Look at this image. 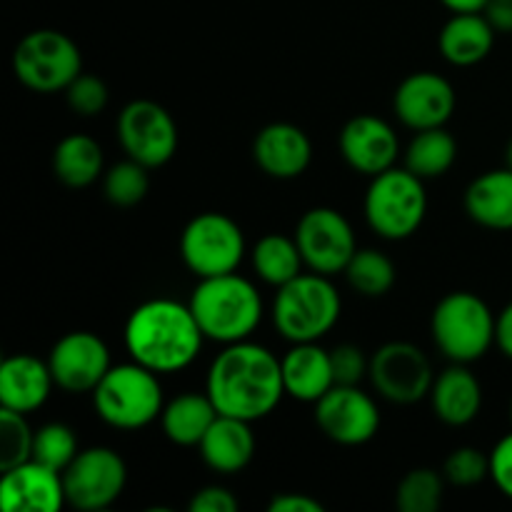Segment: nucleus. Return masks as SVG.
Instances as JSON below:
<instances>
[{
	"mask_svg": "<svg viewBox=\"0 0 512 512\" xmlns=\"http://www.w3.org/2000/svg\"><path fill=\"white\" fill-rule=\"evenodd\" d=\"M455 90L443 75L420 70L398 85L393 110L403 125L413 130L443 128L455 113Z\"/></svg>",
	"mask_w": 512,
	"mask_h": 512,
	"instance_id": "nucleus-16",
	"label": "nucleus"
},
{
	"mask_svg": "<svg viewBox=\"0 0 512 512\" xmlns=\"http://www.w3.org/2000/svg\"><path fill=\"white\" fill-rule=\"evenodd\" d=\"M340 293L328 275L300 273L280 285L273 303V323L290 343H318L340 320Z\"/></svg>",
	"mask_w": 512,
	"mask_h": 512,
	"instance_id": "nucleus-4",
	"label": "nucleus"
},
{
	"mask_svg": "<svg viewBox=\"0 0 512 512\" xmlns=\"http://www.w3.org/2000/svg\"><path fill=\"white\" fill-rule=\"evenodd\" d=\"M443 475L455 488H470V485L483 483L485 478H490V455L480 453L478 448H470V445L453 450L445 460Z\"/></svg>",
	"mask_w": 512,
	"mask_h": 512,
	"instance_id": "nucleus-35",
	"label": "nucleus"
},
{
	"mask_svg": "<svg viewBox=\"0 0 512 512\" xmlns=\"http://www.w3.org/2000/svg\"><path fill=\"white\" fill-rule=\"evenodd\" d=\"M13 73L35 93H58L83 73V55L60 30H33L15 45Z\"/></svg>",
	"mask_w": 512,
	"mask_h": 512,
	"instance_id": "nucleus-8",
	"label": "nucleus"
},
{
	"mask_svg": "<svg viewBox=\"0 0 512 512\" xmlns=\"http://www.w3.org/2000/svg\"><path fill=\"white\" fill-rule=\"evenodd\" d=\"M280 365L285 395L300 403H318L335 385L330 350H323L318 343H293Z\"/></svg>",
	"mask_w": 512,
	"mask_h": 512,
	"instance_id": "nucleus-21",
	"label": "nucleus"
},
{
	"mask_svg": "<svg viewBox=\"0 0 512 512\" xmlns=\"http://www.w3.org/2000/svg\"><path fill=\"white\" fill-rule=\"evenodd\" d=\"M440 53L458 68L478 65L495 45V28L480 13H455L440 30Z\"/></svg>",
	"mask_w": 512,
	"mask_h": 512,
	"instance_id": "nucleus-24",
	"label": "nucleus"
},
{
	"mask_svg": "<svg viewBox=\"0 0 512 512\" xmlns=\"http://www.w3.org/2000/svg\"><path fill=\"white\" fill-rule=\"evenodd\" d=\"M48 365L55 385L65 393H93L113 368L108 345L88 330L63 335L50 350Z\"/></svg>",
	"mask_w": 512,
	"mask_h": 512,
	"instance_id": "nucleus-15",
	"label": "nucleus"
},
{
	"mask_svg": "<svg viewBox=\"0 0 512 512\" xmlns=\"http://www.w3.org/2000/svg\"><path fill=\"white\" fill-rule=\"evenodd\" d=\"M490 480L505 498L512 500V433L505 435L490 453Z\"/></svg>",
	"mask_w": 512,
	"mask_h": 512,
	"instance_id": "nucleus-38",
	"label": "nucleus"
},
{
	"mask_svg": "<svg viewBox=\"0 0 512 512\" xmlns=\"http://www.w3.org/2000/svg\"><path fill=\"white\" fill-rule=\"evenodd\" d=\"M53 173L68 188H88L103 173V150L88 135H68L55 145Z\"/></svg>",
	"mask_w": 512,
	"mask_h": 512,
	"instance_id": "nucleus-27",
	"label": "nucleus"
},
{
	"mask_svg": "<svg viewBox=\"0 0 512 512\" xmlns=\"http://www.w3.org/2000/svg\"><path fill=\"white\" fill-rule=\"evenodd\" d=\"M270 512H323V503L313 500L310 495H298V493H283L275 495L268 505Z\"/></svg>",
	"mask_w": 512,
	"mask_h": 512,
	"instance_id": "nucleus-40",
	"label": "nucleus"
},
{
	"mask_svg": "<svg viewBox=\"0 0 512 512\" xmlns=\"http://www.w3.org/2000/svg\"><path fill=\"white\" fill-rule=\"evenodd\" d=\"M505 160H508V168H512V138L508 143V153H505Z\"/></svg>",
	"mask_w": 512,
	"mask_h": 512,
	"instance_id": "nucleus-44",
	"label": "nucleus"
},
{
	"mask_svg": "<svg viewBox=\"0 0 512 512\" xmlns=\"http://www.w3.org/2000/svg\"><path fill=\"white\" fill-rule=\"evenodd\" d=\"M430 403L433 413L445 425L463 428L478 418L483 408V385L465 368V363H455L453 368L443 370L430 388Z\"/></svg>",
	"mask_w": 512,
	"mask_h": 512,
	"instance_id": "nucleus-22",
	"label": "nucleus"
},
{
	"mask_svg": "<svg viewBox=\"0 0 512 512\" xmlns=\"http://www.w3.org/2000/svg\"><path fill=\"white\" fill-rule=\"evenodd\" d=\"M200 455L215 473L233 475L248 468L255 453V435L248 420L218 415L205 438L200 440Z\"/></svg>",
	"mask_w": 512,
	"mask_h": 512,
	"instance_id": "nucleus-23",
	"label": "nucleus"
},
{
	"mask_svg": "<svg viewBox=\"0 0 512 512\" xmlns=\"http://www.w3.org/2000/svg\"><path fill=\"white\" fill-rule=\"evenodd\" d=\"M78 453V440H75V433L68 425L48 423L40 430H35L33 460H38V463L63 473Z\"/></svg>",
	"mask_w": 512,
	"mask_h": 512,
	"instance_id": "nucleus-33",
	"label": "nucleus"
},
{
	"mask_svg": "<svg viewBox=\"0 0 512 512\" xmlns=\"http://www.w3.org/2000/svg\"><path fill=\"white\" fill-rule=\"evenodd\" d=\"M330 360H333L335 385H360V380L370 375V360L358 345H338L330 350Z\"/></svg>",
	"mask_w": 512,
	"mask_h": 512,
	"instance_id": "nucleus-37",
	"label": "nucleus"
},
{
	"mask_svg": "<svg viewBox=\"0 0 512 512\" xmlns=\"http://www.w3.org/2000/svg\"><path fill=\"white\" fill-rule=\"evenodd\" d=\"M315 423L333 443L363 445L378 433L380 410L358 385H333L315 403Z\"/></svg>",
	"mask_w": 512,
	"mask_h": 512,
	"instance_id": "nucleus-14",
	"label": "nucleus"
},
{
	"mask_svg": "<svg viewBox=\"0 0 512 512\" xmlns=\"http://www.w3.org/2000/svg\"><path fill=\"white\" fill-rule=\"evenodd\" d=\"M188 305L205 338L223 345L248 340L263 320L258 288L238 273L200 278Z\"/></svg>",
	"mask_w": 512,
	"mask_h": 512,
	"instance_id": "nucleus-3",
	"label": "nucleus"
},
{
	"mask_svg": "<svg viewBox=\"0 0 512 512\" xmlns=\"http://www.w3.org/2000/svg\"><path fill=\"white\" fill-rule=\"evenodd\" d=\"M495 345L503 350L505 358L512 360V303L503 308V313L498 315V323H495Z\"/></svg>",
	"mask_w": 512,
	"mask_h": 512,
	"instance_id": "nucleus-42",
	"label": "nucleus"
},
{
	"mask_svg": "<svg viewBox=\"0 0 512 512\" xmlns=\"http://www.w3.org/2000/svg\"><path fill=\"white\" fill-rule=\"evenodd\" d=\"M33 438L35 433L23 413L0 408V470L3 473L33 458Z\"/></svg>",
	"mask_w": 512,
	"mask_h": 512,
	"instance_id": "nucleus-34",
	"label": "nucleus"
},
{
	"mask_svg": "<svg viewBox=\"0 0 512 512\" xmlns=\"http://www.w3.org/2000/svg\"><path fill=\"white\" fill-rule=\"evenodd\" d=\"M93 405L110 428L140 430L163 413V385L158 373L135 360L113 365L93 390Z\"/></svg>",
	"mask_w": 512,
	"mask_h": 512,
	"instance_id": "nucleus-5",
	"label": "nucleus"
},
{
	"mask_svg": "<svg viewBox=\"0 0 512 512\" xmlns=\"http://www.w3.org/2000/svg\"><path fill=\"white\" fill-rule=\"evenodd\" d=\"M458 158V143L445 128L418 130L405 150V168L418 178H440L448 173Z\"/></svg>",
	"mask_w": 512,
	"mask_h": 512,
	"instance_id": "nucleus-28",
	"label": "nucleus"
},
{
	"mask_svg": "<svg viewBox=\"0 0 512 512\" xmlns=\"http://www.w3.org/2000/svg\"><path fill=\"white\" fill-rule=\"evenodd\" d=\"M218 415V408L208 393H185L165 405L160 413V423H163V433L170 443L193 448V445H200Z\"/></svg>",
	"mask_w": 512,
	"mask_h": 512,
	"instance_id": "nucleus-26",
	"label": "nucleus"
},
{
	"mask_svg": "<svg viewBox=\"0 0 512 512\" xmlns=\"http://www.w3.org/2000/svg\"><path fill=\"white\" fill-rule=\"evenodd\" d=\"M148 188V168L130 158L125 163L113 165L105 173V198L113 205H118V208H133V205H138L148 195Z\"/></svg>",
	"mask_w": 512,
	"mask_h": 512,
	"instance_id": "nucleus-32",
	"label": "nucleus"
},
{
	"mask_svg": "<svg viewBox=\"0 0 512 512\" xmlns=\"http://www.w3.org/2000/svg\"><path fill=\"white\" fill-rule=\"evenodd\" d=\"M295 243L303 253L305 265L313 273L328 275V278L335 273H345L350 258L358 250L353 225L333 208L308 210L295 228Z\"/></svg>",
	"mask_w": 512,
	"mask_h": 512,
	"instance_id": "nucleus-12",
	"label": "nucleus"
},
{
	"mask_svg": "<svg viewBox=\"0 0 512 512\" xmlns=\"http://www.w3.org/2000/svg\"><path fill=\"white\" fill-rule=\"evenodd\" d=\"M445 475L433 468H415L400 480L395 505L400 512H435L443 505Z\"/></svg>",
	"mask_w": 512,
	"mask_h": 512,
	"instance_id": "nucleus-31",
	"label": "nucleus"
},
{
	"mask_svg": "<svg viewBox=\"0 0 512 512\" xmlns=\"http://www.w3.org/2000/svg\"><path fill=\"white\" fill-rule=\"evenodd\" d=\"M510 420H512V408H510Z\"/></svg>",
	"mask_w": 512,
	"mask_h": 512,
	"instance_id": "nucleus-45",
	"label": "nucleus"
},
{
	"mask_svg": "<svg viewBox=\"0 0 512 512\" xmlns=\"http://www.w3.org/2000/svg\"><path fill=\"white\" fill-rule=\"evenodd\" d=\"M180 258L198 278L235 273L245 258V235L228 215L200 213L180 235Z\"/></svg>",
	"mask_w": 512,
	"mask_h": 512,
	"instance_id": "nucleus-9",
	"label": "nucleus"
},
{
	"mask_svg": "<svg viewBox=\"0 0 512 512\" xmlns=\"http://www.w3.org/2000/svg\"><path fill=\"white\" fill-rule=\"evenodd\" d=\"M118 140L130 160L145 168H160L178 150V125L163 105L133 100L118 115Z\"/></svg>",
	"mask_w": 512,
	"mask_h": 512,
	"instance_id": "nucleus-11",
	"label": "nucleus"
},
{
	"mask_svg": "<svg viewBox=\"0 0 512 512\" xmlns=\"http://www.w3.org/2000/svg\"><path fill=\"white\" fill-rule=\"evenodd\" d=\"M65 503L63 473L33 458L5 470L0 480V505L5 512H58Z\"/></svg>",
	"mask_w": 512,
	"mask_h": 512,
	"instance_id": "nucleus-18",
	"label": "nucleus"
},
{
	"mask_svg": "<svg viewBox=\"0 0 512 512\" xmlns=\"http://www.w3.org/2000/svg\"><path fill=\"white\" fill-rule=\"evenodd\" d=\"M125 483H128L125 460L103 445L80 450L73 463L63 470L65 500L70 508L83 512L110 508L123 495Z\"/></svg>",
	"mask_w": 512,
	"mask_h": 512,
	"instance_id": "nucleus-10",
	"label": "nucleus"
},
{
	"mask_svg": "<svg viewBox=\"0 0 512 512\" xmlns=\"http://www.w3.org/2000/svg\"><path fill=\"white\" fill-rule=\"evenodd\" d=\"M253 158L263 173L278 180H293L308 170L313 145L303 128L293 123H270L255 135Z\"/></svg>",
	"mask_w": 512,
	"mask_h": 512,
	"instance_id": "nucleus-19",
	"label": "nucleus"
},
{
	"mask_svg": "<svg viewBox=\"0 0 512 512\" xmlns=\"http://www.w3.org/2000/svg\"><path fill=\"white\" fill-rule=\"evenodd\" d=\"M428 193L423 178L408 168H390L370 180L365 193V220L385 240H405L423 225Z\"/></svg>",
	"mask_w": 512,
	"mask_h": 512,
	"instance_id": "nucleus-7",
	"label": "nucleus"
},
{
	"mask_svg": "<svg viewBox=\"0 0 512 512\" xmlns=\"http://www.w3.org/2000/svg\"><path fill=\"white\" fill-rule=\"evenodd\" d=\"M65 90H68L70 108L85 118H93L108 105V85L95 75L80 73Z\"/></svg>",
	"mask_w": 512,
	"mask_h": 512,
	"instance_id": "nucleus-36",
	"label": "nucleus"
},
{
	"mask_svg": "<svg viewBox=\"0 0 512 512\" xmlns=\"http://www.w3.org/2000/svg\"><path fill=\"white\" fill-rule=\"evenodd\" d=\"M203 330L190 305L170 298L145 300L125 323V348L135 363L153 373L185 370L203 348Z\"/></svg>",
	"mask_w": 512,
	"mask_h": 512,
	"instance_id": "nucleus-2",
	"label": "nucleus"
},
{
	"mask_svg": "<svg viewBox=\"0 0 512 512\" xmlns=\"http://www.w3.org/2000/svg\"><path fill=\"white\" fill-rule=\"evenodd\" d=\"M205 393L220 415L255 423L268 418L283 400V365L263 345L248 340L225 345L210 365Z\"/></svg>",
	"mask_w": 512,
	"mask_h": 512,
	"instance_id": "nucleus-1",
	"label": "nucleus"
},
{
	"mask_svg": "<svg viewBox=\"0 0 512 512\" xmlns=\"http://www.w3.org/2000/svg\"><path fill=\"white\" fill-rule=\"evenodd\" d=\"M465 210L488 230H512V168L490 170L465 190Z\"/></svg>",
	"mask_w": 512,
	"mask_h": 512,
	"instance_id": "nucleus-25",
	"label": "nucleus"
},
{
	"mask_svg": "<svg viewBox=\"0 0 512 512\" xmlns=\"http://www.w3.org/2000/svg\"><path fill=\"white\" fill-rule=\"evenodd\" d=\"M303 265V253H300L295 238H285V235L273 233L260 238L253 248L255 273L268 285H275V288L298 278Z\"/></svg>",
	"mask_w": 512,
	"mask_h": 512,
	"instance_id": "nucleus-29",
	"label": "nucleus"
},
{
	"mask_svg": "<svg viewBox=\"0 0 512 512\" xmlns=\"http://www.w3.org/2000/svg\"><path fill=\"white\" fill-rule=\"evenodd\" d=\"M340 153L345 163L355 170L375 178L385 170L395 168L400 153L398 133L375 115H355L340 130Z\"/></svg>",
	"mask_w": 512,
	"mask_h": 512,
	"instance_id": "nucleus-17",
	"label": "nucleus"
},
{
	"mask_svg": "<svg viewBox=\"0 0 512 512\" xmlns=\"http://www.w3.org/2000/svg\"><path fill=\"white\" fill-rule=\"evenodd\" d=\"M55 380L50 365L35 355H13L0 365V408L33 413L50 398Z\"/></svg>",
	"mask_w": 512,
	"mask_h": 512,
	"instance_id": "nucleus-20",
	"label": "nucleus"
},
{
	"mask_svg": "<svg viewBox=\"0 0 512 512\" xmlns=\"http://www.w3.org/2000/svg\"><path fill=\"white\" fill-rule=\"evenodd\" d=\"M498 318L483 298L468 290L448 293L433 310L430 333L440 353L453 363H475L495 343Z\"/></svg>",
	"mask_w": 512,
	"mask_h": 512,
	"instance_id": "nucleus-6",
	"label": "nucleus"
},
{
	"mask_svg": "<svg viewBox=\"0 0 512 512\" xmlns=\"http://www.w3.org/2000/svg\"><path fill=\"white\" fill-rule=\"evenodd\" d=\"M370 380L385 400L413 405L428 398L435 383L430 360L413 343H385L370 358Z\"/></svg>",
	"mask_w": 512,
	"mask_h": 512,
	"instance_id": "nucleus-13",
	"label": "nucleus"
},
{
	"mask_svg": "<svg viewBox=\"0 0 512 512\" xmlns=\"http://www.w3.org/2000/svg\"><path fill=\"white\" fill-rule=\"evenodd\" d=\"M483 15L495 33H512V0H488Z\"/></svg>",
	"mask_w": 512,
	"mask_h": 512,
	"instance_id": "nucleus-41",
	"label": "nucleus"
},
{
	"mask_svg": "<svg viewBox=\"0 0 512 512\" xmlns=\"http://www.w3.org/2000/svg\"><path fill=\"white\" fill-rule=\"evenodd\" d=\"M453 13H483L488 0H440Z\"/></svg>",
	"mask_w": 512,
	"mask_h": 512,
	"instance_id": "nucleus-43",
	"label": "nucleus"
},
{
	"mask_svg": "<svg viewBox=\"0 0 512 512\" xmlns=\"http://www.w3.org/2000/svg\"><path fill=\"white\" fill-rule=\"evenodd\" d=\"M345 278L355 293L365 295V298H380V295L390 293V288L395 285V265L388 255L375 248L355 250L345 268Z\"/></svg>",
	"mask_w": 512,
	"mask_h": 512,
	"instance_id": "nucleus-30",
	"label": "nucleus"
},
{
	"mask_svg": "<svg viewBox=\"0 0 512 512\" xmlns=\"http://www.w3.org/2000/svg\"><path fill=\"white\" fill-rule=\"evenodd\" d=\"M240 503L230 490L220 488V485H208L200 488L190 500V512H235Z\"/></svg>",
	"mask_w": 512,
	"mask_h": 512,
	"instance_id": "nucleus-39",
	"label": "nucleus"
}]
</instances>
